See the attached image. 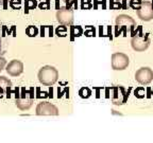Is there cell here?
<instances>
[{"label": "cell", "mask_w": 153, "mask_h": 143, "mask_svg": "<svg viewBox=\"0 0 153 143\" xmlns=\"http://www.w3.org/2000/svg\"><path fill=\"white\" fill-rule=\"evenodd\" d=\"M26 33L30 37H34V36H36L38 34V29L34 26H30L26 29Z\"/></svg>", "instance_id": "cell-16"}, {"label": "cell", "mask_w": 153, "mask_h": 143, "mask_svg": "<svg viewBox=\"0 0 153 143\" xmlns=\"http://www.w3.org/2000/svg\"><path fill=\"white\" fill-rule=\"evenodd\" d=\"M0 27H1V22H0ZM0 51H1V37H0Z\"/></svg>", "instance_id": "cell-27"}, {"label": "cell", "mask_w": 153, "mask_h": 143, "mask_svg": "<svg viewBox=\"0 0 153 143\" xmlns=\"http://www.w3.org/2000/svg\"><path fill=\"white\" fill-rule=\"evenodd\" d=\"M20 90H22V93H20V94H22V98L19 97L18 99H16V105L22 110L28 109V108H30V106L32 105L33 99H29V100H27V95L30 93V91L26 90V88H20Z\"/></svg>", "instance_id": "cell-10"}, {"label": "cell", "mask_w": 153, "mask_h": 143, "mask_svg": "<svg viewBox=\"0 0 153 143\" xmlns=\"http://www.w3.org/2000/svg\"><path fill=\"white\" fill-rule=\"evenodd\" d=\"M4 65H5V60L4 58H2V57H0V71L3 69Z\"/></svg>", "instance_id": "cell-25"}, {"label": "cell", "mask_w": 153, "mask_h": 143, "mask_svg": "<svg viewBox=\"0 0 153 143\" xmlns=\"http://www.w3.org/2000/svg\"><path fill=\"white\" fill-rule=\"evenodd\" d=\"M85 35L88 36V37H91V36H95V29L91 28V27H88L87 30L85 31Z\"/></svg>", "instance_id": "cell-24"}, {"label": "cell", "mask_w": 153, "mask_h": 143, "mask_svg": "<svg viewBox=\"0 0 153 143\" xmlns=\"http://www.w3.org/2000/svg\"><path fill=\"white\" fill-rule=\"evenodd\" d=\"M41 34H42V37L43 36H52V27H49V26H45V27H42L41 29Z\"/></svg>", "instance_id": "cell-17"}, {"label": "cell", "mask_w": 153, "mask_h": 143, "mask_svg": "<svg viewBox=\"0 0 153 143\" xmlns=\"http://www.w3.org/2000/svg\"><path fill=\"white\" fill-rule=\"evenodd\" d=\"M137 16L143 21H150L153 19V7L150 1H143L138 10H136Z\"/></svg>", "instance_id": "cell-5"}, {"label": "cell", "mask_w": 153, "mask_h": 143, "mask_svg": "<svg viewBox=\"0 0 153 143\" xmlns=\"http://www.w3.org/2000/svg\"><path fill=\"white\" fill-rule=\"evenodd\" d=\"M38 7L41 10H49L50 9V1L49 0H39Z\"/></svg>", "instance_id": "cell-19"}, {"label": "cell", "mask_w": 153, "mask_h": 143, "mask_svg": "<svg viewBox=\"0 0 153 143\" xmlns=\"http://www.w3.org/2000/svg\"><path fill=\"white\" fill-rule=\"evenodd\" d=\"M93 4H91V0H81V7L82 10H88L91 9Z\"/></svg>", "instance_id": "cell-23"}, {"label": "cell", "mask_w": 153, "mask_h": 143, "mask_svg": "<svg viewBox=\"0 0 153 143\" xmlns=\"http://www.w3.org/2000/svg\"><path fill=\"white\" fill-rule=\"evenodd\" d=\"M56 18L57 21L63 26H70L74 22V12L69 9L59 10L56 13Z\"/></svg>", "instance_id": "cell-9"}, {"label": "cell", "mask_w": 153, "mask_h": 143, "mask_svg": "<svg viewBox=\"0 0 153 143\" xmlns=\"http://www.w3.org/2000/svg\"><path fill=\"white\" fill-rule=\"evenodd\" d=\"M22 70H24V66L19 60H13L11 62L7 67V71L9 74L13 76H17L22 73Z\"/></svg>", "instance_id": "cell-11"}, {"label": "cell", "mask_w": 153, "mask_h": 143, "mask_svg": "<svg viewBox=\"0 0 153 143\" xmlns=\"http://www.w3.org/2000/svg\"><path fill=\"white\" fill-rule=\"evenodd\" d=\"M152 93H153V90H152Z\"/></svg>", "instance_id": "cell-29"}, {"label": "cell", "mask_w": 153, "mask_h": 143, "mask_svg": "<svg viewBox=\"0 0 153 143\" xmlns=\"http://www.w3.org/2000/svg\"><path fill=\"white\" fill-rule=\"evenodd\" d=\"M66 33H67V28L65 26H61L56 29V35L64 37V36H66Z\"/></svg>", "instance_id": "cell-22"}, {"label": "cell", "mask_w": 153, "mask_h": 143, "mask_svg": "<svg viewBox=\"0 0 153 143\" xmlns=\"http://www.w3.org/2000/svg\"><path fill=\"white\" fill-rule=\"evenodd\" d=\"M131 46L133 50L137 52H143L147 50L150 46V37L149 34H138L136 36H133L131 39Z\"/></svg>", "instance_id": "cell-3"}, {"label": "cell", "mask_w": 153, "mask_h": 143, "mask_svg": "<svg viewBox=\"0 0 153 143\" xmlns=\"http://www.w3.org/2000/svg\"><path fill=\"white\" fill-rule=\"evenodd\" d=\"M3 94H4V89H3L2 87H1V86H0V99L2 98V97H3Z\"/></svg>", "instance_id": "cell-26"}, {"label": "cell", "mask_w": 153, "mask_h": 143, "mask_svg": "<svg viewBox=\"0 0 153 143\" xmlns=\"http://www.w3.org/2000/svg\"><path fill=\"white\" fill-rule=\"evenodd\" d=\"M130 64L129 56L121 52L114 53L112 55V67L114 70H124L127 69Z\"/></svg>", "instance_id": "cell-4"}, {"label": "cell", "mask_w": 153, "mask_h": 143, "mask_svg": "<svg viewBox=\"0 0 153 143\" xmlns=\"http://www.w3.org/2000/svg\"><path fill=\"white\" fill-rule=\"evenodd\" d=\"M129 99V91L126 90L123 86H116L113 88L112 101L116 105H123Z\"/></svg>", "instance_id": "cell-6"}, {"label": "cell", "mask_w": 153, "mask_h": 143, "mask_svg": "<svg viewBox=\"0 0 153 143\" xmlns=\"http://www.w3.org/2000/svg\"><path fill=\"white\" fill-rule=\"evenodd\" d=\"M152 7H153V0H152Z\"/></svg>", "instance_id": "cell-28"}, {"label": "cell", "mask_w": 153, "mask_h": 143, "mask_svg": "<svg viewBox=\"0 0 153 143\" xmlns=\"http://www.w3.org/2000/svg\"><path fill=\"white\" fill-rule=\"evenodd\" d=\"M10 7L14 10H19L22 7V1L20 0H11L10 1Z\"/></svg>", "instance_id": "cell-21"}, {"label": "cell", "mask_w": 153, "mask_h": 143, "mask_svg": "<svg viewBox=\"0 0 153 143\" xmlns=\"http://www.w3.org/2000/svg\"><path fill=\"white\" fill-rule=\"evenodd\" d=\"M36 114L38 116H57L59 114V109L51 103L43 102L37 105Z\"/></svg>", "instance_id": "cell-8"}, {"label": "cell", "mask_w": 153, "mask_h": 143, "mask_svg": "<svg viewBox=\"0 0 153 143\" xmlns=\"http://www.w3.org/2000/svg\"><path fill=\"white\" fill-rule=\"evenodd\" d=\"M130 1L131 0H116L113 1V9H123L127 10L128 7H130Z\"/></svg>", "instance_id": "cell-13"}, {"label": "cell", "mask_w": 153, "mask_h": 143, "mask_svg": "<svg viewBox=\"0 0 153 143\" xmlns=\"http://www.w3.org/2000/svg\"><path fill=\"white\" fill-rule=\"evenodd\" d=\"M55 1V9L59 10L69 9L72 10L76 9V0H54Z\"/></svg>", "instance_id": "cell-12"}, {"label": "cell", "mask_w": 153, "mask_h": 143, "mask_svg": "<svg viewBox=\"0 0 153 143\" xmlns=\"http://www.w3.org/2000/svg\"><path fill=\"white\" fill-rule=\"evenodd\" d=\"M36 7H37L36 0H26L25 1V12L26 13H28L31 10H34Z\"/></svg>", "instance_id": "cell-14"}, {"label": "cell", "mask_w": 153, "mask_h": 143, "mask_svg": "<svg viewBox=\"0 0 153 143\" xmlns=\"http://www.w3.org/2000/svg\"><path fill=\"white\" fill-rule=\"evenodd\" d=\"M136 27V22L131 16L126 14L118 15L116 18V35H119L123 32L124 36H127L128 32H132Z\"/></svg>", "instance_id": "cell-1"}, {"label": "cell", "mask_w": 153, "mask_h": 143, "mask_svg": "<svg viewBox=\"0 0 153 143\" xmlns=\"http://www.w3.org/2000/svg\"><path fill=\"white\" fill-rule=\"evenodd\" d=\"M79 94H80V97H81V98H83V99H87V98H89V97H91V90L88 88V87H83V88L80 89Z\"/></svg>", "instance_id": "cell-18"}, {"label": "cell", "mask_w": 153, "mask_h": 143, "mask_svg": "<svg viewBox=\"0 0 153 143\" xmlns=\"http://www.w3.org/2000/svg\"><path fill=\"white\" fill-rule=\"evenodd\" d=\"M59 72L52 66L43 67L38 72V80L42 84L46 86H51L57 81Z\"/></svg>", "instance_id": "cell-2"}, {"label": "cell", "mask_w": 153, "mask_h": 143, "mask_svg": "<svg viewBox=\"0 0 153 143\" xmlns=\"http://www.w3.org/2000/svg\"><path fill=\"white\" fill-rule=\"evenodd\" d=\"M82 33H83V29L80 26H72L70 28V34H71L72 37H79V36L82 35Z\"/></svg>", "instance_id": "cell-15"}, {"label": "cell", "mask_w": 153, "mask_h": 143, "mask_svg": "<svg viewBox=\"0 0 153 143\" xmlns=\"http://www.w3.org/2000/svg\"><path fill=\"white\" fill-rule=\"evenodd\" d=\"M135 80L141 85H148L153 80V71L149 67H143L135 72Z\"/></svg>", "instance_id": "cell-7"}, {"label": "cell", "mask_w": 153, "mask_h": 143, "mask_svg": "<svg viewBox=\"0 0 153 143\" xmlns=\"http://www.w3.org/2000/svg\"><path fill=\"white\" fill-rule=\"evenodd\" d=\"M141 0H131L130 1V7L133 10H138L141 5Z\"/></svg>", "instance_id": "cell-20"}]
</instances>
